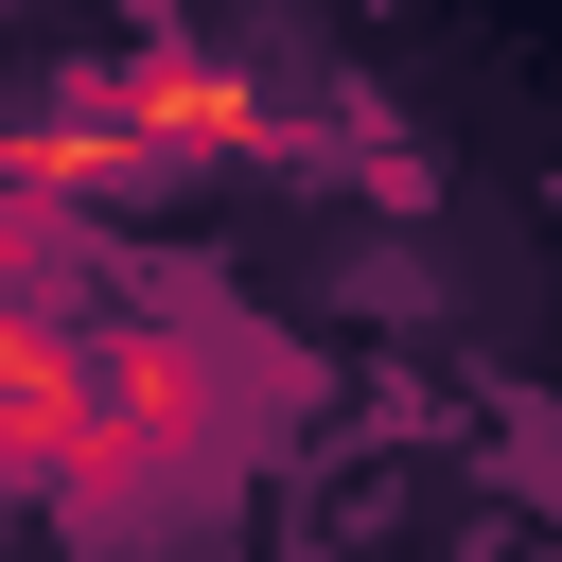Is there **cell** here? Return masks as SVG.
Listing matches in <instances>:
<instances>
[{
    "mask_svg": "<svg viewBox=\"0 0 562 562\" xmlns=\"http://www.w3.org/2000/svg\"><path fill=\"white\" fill-rule=\"evenodd\" d=\"M299 105L228 53H140V70H88L70 105H35L0 140V193L18 211H88V193H158V176H211V158H281Z\"/></svg>",
    "mask_w": 562,
    "mask_h": 562,
    "instance_id": "1",
    "label": "cell"
}]
</instances>
